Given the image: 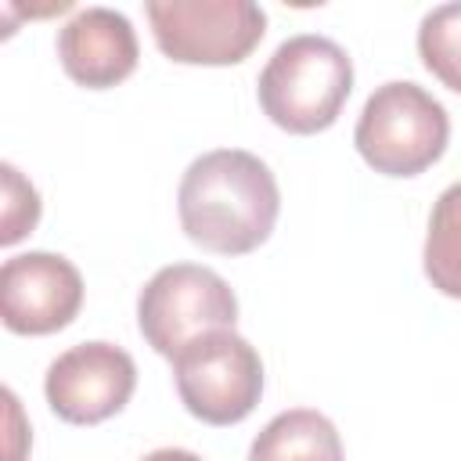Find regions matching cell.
Segmentation results:
<instances>
[{
    "instance_id": "10",
    "label": "cell",
    "mask_w": 461,
    "mask_h": 461,
    "mask_svg": "<svg viewBox=\"0 0 461 461\" xmlns=\"http://www.w3.org/2000/svg\"><path fill=\"white\" fill-rule=\"evenodd\" d=\"M249 461H342V439L321 411L295 407L263 425Z\"/></svg>"
},
{
    "instance_id": "2",
    "label": "cell",
    "mask_w": 461,
    "mask_h": 461,
    "mask_svg": "<svg viewBox=\"0 0 461 461\" xmlns=\"http://www.w3.org/2000/svg\"><path fill=\"white\" fill-rule=\"evenodd\" d=\"M353 90V61L328 36L285 40L259 72L256 94L263 115L299 137L328 130Z\"/></svg>"
},
{
    "instance_id": "11",
    "label": "cell",
    "mask_w": 461,
    "mask_h": 461,
    "mask_svg": "<svg viewBox=\"0 0 461 461\" xmlns=\"http://www.w3.org/2000/svg\"><path fill=\"white\" fill-rule=\"evenodd\" d=\"M421 259L432 288L450 299H461V180L436 198Z\"/></svg>"
},
{
    "instance_id": "1",
    "label": "cell",
    "mask_w": 461,
    "mask_h": 461,
    "mask_svg": "<svg viewBox=\"0 0 461 461\" xmlns=\"http://www.w3.org/2000/svg\"><path fill=\"white\" fill-rule=\"evenodd\" d=\"M184 234L216 256H245L259 249L281 212V191L263 158L241 148L198 155L176 191Z\"/></svg>"
},
{
    "instance_id": "13",
    "label": "cell",
    "mask_w": 461,
    "mask_h": 461,
    "mask_svg": "<svg viewBox=\"0 0 461 461\" xmlns=\"http://www.w3.org/2000/svg\"><path fill=\"white\" fill-rule=\"evenodd\" d=\"M4 173V230H0V241L4 245H14L18 238L32 234L36 220H40V194L29 180H22V173L4 162L0 166Z\"/></svg>"
},
{
    "instance_id": "14",
    "label": "cell",
    "mask_w": 461,
    "mask_h": 461,
    "mask_svg": "<svg viewBox=\"0 0 461 461\" xmlns=\"http://www.w3.org/2000/svg\"><path fill=\"white\" fill-rule=\"evenodd\" d=\"M140 461H202L198 454H191V450H176V447H162V450H151L148 457H140Z\"/></svg>"
},
{
    "instance_id": "4",
    "label": "cell",
    "mask_w": 461,
    "mask_h": 461,
    "mask_svg": "<svg viewBox=\"0 0 461 461\" xmlns=\"http://www.w3.org/2000/svg\"><path fill=\"white\" fill-rule=\"evenodd\" d=\"M238 321V299L230 285L198 263H173L162 267L137 299V324L144 342L162 353L176 357L184 346L209 331H227Z\"/></svg>"
},
{
    "instance_id": "7",
    "label": "cell",
    "mask_w": 461,
    "mask_h": 461,
    "mask_svg": "<svg viewBox=\"0 0 461 461\" xmlns=\"http://www.w3.org/2000/svg\"><path fill=\"white\" fill-rule=\"evenodd\" d=\"M137 389V364L112 342H79L65 349L43 378L50 411L68 425H97L119 414Z\"/></svg>"
},
{
    "instance_id": "8",
    "label": "cell",
    "mask_w": 461,
    "mask_h": 461,
    "mask_svg": "<svg viewBox=\"0 0 461 461\" xmlns=\"http://www.w3.org/2000/svg\"><path fill=\"white\" fill-rule=\"evenodd\" d=\"M83 306L79 270L54 252H22L0 267V317L14 335H54Z\"/></svg>"
},
{
    "instance_id": "12",
    "label": "cell",
    "mask_w": 461,
    "mask_h": 461,
    "mask_svg": "<svg viewBox=\"0 0 461 461\" xmlns=\"http://www.w3.org/2000/svg\"><path fill=\"white\" fill-rule=\"evenodd\" d=\"M421 65L454 94H461V4H439L418 29Z\"/></svg>"
},
{
    "instance_id": "5",
    "label": "cell",
    "mask_w": 461,
    "mask_h": 461,
    "mask_svg": "<svg viewBox=\"0 0 461 461\" xmlns=\"http://www.w3.org/2000/svg\"><path fill=\"white\" fill-rule=\"evenodd\" d=\"M173 382L187 414L205 425H238L263 396V360L234 328L209 331L173 357Z\"/></svg>"
},
{
    "instance_id": "6",
    "label": "cell",
    "mask_w": 461,
    "mask_h": 461,
    "mask_svg": "<svg viewBox=\"0 0 461 461\" xmlns=\"http://www.w3.org/2000/svg\"><path fill=\"white\" fill-rule=\"evenodd\" d=\"M144 14L158 50L180 65H238L267 32L252 0H148Z\"/></svg>"
},
{
    "instance_id": "9",
    "label": "cell",
    "mask_w": 461,
    "mask_h": 461,
    "mask_svg": "<svg viewBox=\"0 0 461 461\" xmlns=\"http://www.w3.org/2000/svg\"><path fill=\"white\" fill-rule=\"evenodd\" d=\"M58 58L72 83L108 90L137 68L140 43L126 14L112 7H86L58 29Z\"/></svg>"
},
{
    "instance_id": "3",
    "label": "cell",
    "mask_w": 461,
    "mask_h": 461,
    "mask_svg": "<svg viewBox=\"0 0 461 461\" xmlns=\"http://www.w3.org/2000/svg\"><path fill=\"white\" fill-rule=\"evenodd\" d=\"M450 140L447 108L418 83H382L367 101L353 130L360 158L382 176H418Z\"/></svg>"
}]
</instances>
